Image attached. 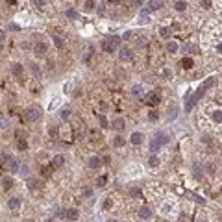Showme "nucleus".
Wrapping results in <instances>:
<instances>
[{"label": "nucleus", "instance_id": "43", "mask_svg": "<svg viewBox=\"0 0 222 222\" xmlns=\"http://www.w3.org/2000/svg\"><path fill=\"white\" fill-rule=\"evenodd\" d=\"M32 72H33V74H39V72H41V71H39V65H32Z\"/></svg>", "mask_w": 222, "mask_h": 222}, {"label": "nucleus", "instance_id": "9", "mask_svg": "<svg viewBox=\"0 0 222 222\" xmlns=\"http://www.w3.org/2000/svg\"><path fill=\"white\" fill-rule=\"evenodd\" d=\"M8 207H9V209H13V211H15V209H19V207H20V198H11L9 202H8Z\"/></svg>", "mask_w": 222, "mask_h": 222}, {"label": "nucleus", "instance_id": "25", "mask_svg": "<svg viewBox=\"0 0 222 222\" xmlns=\"http://www.w3.org/2000/svg\"><path fill=\"white\" fill-rule=\"evenodd\" d=\"M96 119H98V122H100V126H102V128H107V119H106L104 115H98Z\"/></svg>", "mask_w": 222, "mask_h": 222}, {"label": "nucleus", "instance_id": "49", "mask_svg": "<svg viewBox=\"0 0 222 222\" xmlns=\"http://www.w3.org/2000/svg\"><path fill=\"white\" fill-rule=\"evenodd\" d=\"M130 37H131V32H126V33L122 35V39H130Z\"/></svg>", "mask_w": 222, "mask_h": 222}, {"label": "nucleus", "instance_id": "42", "mask_svg": "<svg viewBox=\"0 0 222 222\" xmlns=\"http://www.w3.org/2000/svg\"><path fill=\"white\" fill-rule=\"evenodd\" d=\"M82 194H83L85 198H91V196H93V191H91V189H85V191H83Z\"/></svg>", "mask_w": 222, "mask_h": 222}, {"label": "nucleus", "instance_id": "44", "mask_svg": "<svg viewBox=\"0 0 222 222\" xmlns=\"http://www.w3.org/2000/svg\"><path fill=\"white\" fill-rule=\"evenodd\" d=\"M69 115H71V111H69V109H63V113H61V117H63V119H69Z\"/></svg>", "mask_w": 222, "mask_h": 222}, {"label": "nucleus", "instance_id": "20", "mask_svg": "<svg viewBox=\"0 0 222 222\" xmlns=\"http://www.w3.org/2000/svg\"><path fill=\"white\" fill-rule=\"evenodd\" d=\"M52 41H54V44L57 48H63V39L61 37H57V35H52Z\"/></svg>", "mask_w": 222, "mask_h": 222}, {"label": "nucleus", "instance_id": "3", "mask_svg": "<svg viewBox=\"0 0 222 222\" xmlns=\"http://www.w3.org/2000/svg\"><path fill=\"white\" fill-rule=\"evenodd\" d=\"M6 165H8V168H9V172H13V174H15V172H19V167H20V165H19V161H17L15 158H8V161H6Z\"/></svg>", "mask_w": 222, "mask_h": 222}, {"label": "nucleus", "instance_id": "17", "mask_svg": "<svg viewBox=\"0 0 222 222\" xmlns=\"http://www.w3.org/2000/svg\"><path fill=\"white\" fill-rule=\"evenodd\" d=\"M65 217L69 218V220H76V218H78V211H76V209H69V211L65 213Z\"/></svg>", "mask_w": 222, "mask_h": 222}, {"label": "nucleus", "instance_id": "4", "mask_svg": "<svg viewBox=\"0 0 222 222\" xmlns=\"http://www.w3.org/2000/svg\"><path fill=\"white\" fill-rule=\"evenodd\" d=\"M154 139H155V141H158V143H159L161 146L168 143V135H167V133H165V131H155V135H154Z\"/></svg>", "mask_w": 222, "mask_h": 222}, {"label": "nucleus", "instance_id": "1", "mask_svg": "<svg viewBox=\"0 0 222 222\" xmlns=\"http://www.w3.org/2000/svg\"><path fill=\"white\" fill-rule=\"evenodd\" d=\"M39 117H41V113H39V109H28L26 111V115H24V119L28 120V122H35V120H39Z\"/></svg>", "mask_w": 222, "mask_h": 222}, {"label": "nucleus", "instance_id": "27", "mask_svg": "<svg viewBox=\"0 0 222 222\" xmlns=\"http://www.w3.org/2000/svg\"><path fill=\"white\" fill-rule=\"evenodd\" d=\"M176 9L178 11H185L187 9V4L185 2H176Z\"/></svg>", "mask_w": 222, "mask_h": 222}, {"label": "nucleus", "instance_id": "50", "mask_svg": "<svg viewBox=\"0 0 222 222\" xmlns=\"http://www.w3.org/2000/svg\"><path fill=\"white\" fill-rule=\"evenodd\" d=\"M107 2H111V4H119L120 0H107Z\"/></svg>", "mask_w": 222, "mask_h": 222}, {"label": "nucleus", "instance_id": "14", "mask_svg": "<svg viewBox=\"0 0 222 222\" xmlns=\"http://www.w3.org/2000/svg\"><path fill=\"white\" fill-rule=\"evenodd\" d=\"M161 6H163V2H161V0H150V9H152V11L159 9Z\"/></svg>", "mask_w": 222, "mask_h": 222}, {"label": "nucleus", "instance_id": "26", "mask_svg": "<svg viewBox=\"0 0 222 222\" xmlns=\"http://www.w3.org/2000/svg\"><path fill=\"white\" fill-rule=\"evenodd\" d=\"M9 126V122H8V119L6 117H0V128H2V130H6Z\"/></svg>", "mask_w": 222, "mask_h": 222}, {"label": "nucleus", "instance_id": "36", "mask_svg": "<svg viewBox=\"0 0 222 222\" xmlns=\"http://www.w3.org/2000/svg\"><path fill=\"white\" fill-rule=\"evenodd\" d=\"M19 172H20L22 176H28V167H26V165H22V167H19Z\"/></svg>", "mask_w": 222, "mask_h": 222}, {"label": "nucleus", "instance_id": "21", "mask_svg": "<svg viewBox=\"0 0 222 222\" xmlns=\"http://www.w3.org/2000/svg\"><path fill=\"white\" fill-rule=\"evenodd\" d=\"M213 119H215V122H217V124H220V122H222V113H220V109H215Z\"/></svg>", "mask_w": 222, "mask_h": 222}, {"label": "nucleus", "instance_id": "48", "mask_svg": "<svg viewBox=\"0 0 222 222\" xmlns=\"http://www.w3.org/2000/svg\"><path fill=\"white\" fill-rule=\"evenodd\" d=\"M57 106H59V102H57V100H56V102H54V104H50V107H48V109H50V111H52V109H54V107H57Z\"/></svg>", "mask_w": 222, "mask_h": 222}, {"label": "nucleus", "instance_id": "13", "mask_svg": "<svg viewBox=\"0 0 222 222\" xmlns=\"http://www.w3.org/2000/svg\"><path fill=\"white\" fill-rule=\"evenodd\" d=\"M100 165H102L100 158H91V159H89V167H91V168H100Z\"/></svg>", "mask_w": 222, "mask_h": 222}, {"label": "nucleus", "instance_id": "28", "mask_svg": "<svg viewBox=\"0 0 222 222\" xmlns=\"http://www.w3.org/2000/svg\"><path fill=\"white\" fill-rule=\"evenodd\" d=\"M106 180H107L106 176H100L98 180H96V187H104V185H106Z\"/></svg>", "mask_w": 222, "mask_h": 222}, {"label": "nucleus", "instance_id": "31", "mask_svg": "<svg viewBox=\"0 0 222 222\" xmlns=\"http://www.w3.org/2000/svg\"><path fill=\"white\" fill-rule=\"evenodd\" d=\"M47 2H48V0H33V4L37 8H44V6H47Z\"/></svg>", "mask_w": 222, "mask_h": 222}, {"label": "nucleus", "instance_id": "10", "mask_svg": "<svg viewBox=\"0 0 222 222\" xmlns=\"http://www.w3.org/2000/svg\"><path fill=\"white\" fill-rule=\"evenodd\" d=\"M119 57H120L122 61H130V59H131V50L122 48V50H120V54H119Z\"/></svg>", "mask_w": 222, "mask_h": 222}, {"label": "nucleus", "instance_id": "6", "mask_svg": "<svg viewBox=\"0 0 222 222\" xmlns=\"http://www.w3.org/2000/svg\"><path fill=\"white\" fill-rule=\"evenodd\" d=\"M198 102V98L194 95H187V102H185V111H191L194 107V104Z\"/></svg>", "mask_w": 222, "mask_h": 222}, {"label": "nucleus", "instance_id": "2", "mask_svg": "<svg viewBox=\"0 0 222 222\" xmlns=\"http://www.w3.org/2000/svg\"><path fill=\"white\" fill-rule=\"evenodd\" d=\"M63 165H65V158H63V155H54V158H52V163H50L52 170L54 168H61Z\"/></svg>", "mask_w": 222, "mask_h": 222}, {"label": "nucleus", "instance_id": "34", "mask_svg": "<svg viewBox=\"0 0 222 222\" xmlns=\"http://www.w3.org/2000/svg\"><path fill=\"white\" fill-rule=\"evenodd\" d=\"M158 117H159L158 111H150V113H148V119H150V120H158Z\"/></svg>", "mask_w": 222, "mask_h": 222}, {"label": "nucleus", "instance_id": "18", "mask_svg": "<svg viewBox=\"0 0 222 222\" xmlns=\"http://www.w3.org/2000/svg\"><path fill=\"white\" fill-rule=\"evenodd\" d=\"M167 50H168L170 54H176V52H178V43H174V41L168 43V44H167Z\"/></svg>", "mask_w": 222, "mask_h": 222}, {"label": "nucleus", "instance_id": "24", "mask_svg": "<svg viewBox=\"0 0 222 222\" xmlns=\"http://www.w3.org/2000/svg\"><path fill=\"white\" fill-rule=\"evenodd\" d=\"M159 148H161V144H159L158 141H155V139H154V141H152V144H150V150H152V152H158Z\"/></svg>", "mask_w": 222, "mask_h": 222}, {"label": "nucleus", "instance_id": "5", "mask_svg": "<svg viewBox=\"0 0 222 222\" xmlns=\"http://www.w3.org/2000/svg\"><path fill=\"white\" fill-rule=\"evenodd\" d=\"M130 141H131L133 144H141V143L144 141V135H143L141 131H133V133H131V137H130Z\"/></svg>", "mask_w": 222, "mask_h": 222}, {"label": "nucleus", "instance_id": "37", "mask_svg": "<svg viewBox=\"0 0 222 222\" xmlns=\"http://www.w3.org/2000/svg\"><path fill=\"white\" fill-rule=\"evenodd\" d=\"M159 33H161L163 37H168V35H170V28H161V30H159Z\"/></svg>", "mask_w": 222, "mask_h": 222}, {"label": "nucleus", "instance_id": "30", "mask_svg": "<svg viewBox=\"0 0 222 222\" xmlns=\"http://www.w3.org/2000/svg\"><path fill=\"white\" fill-rule=\"evenodd\" d=\"M50 170H52V167H43V168H41V174L47 178V176H50Z\"/></svg>", "mask_w": 222, "mask_h": 222}, {"label": "nucleus", "instance_id": "47", "mask_svg": "<svg viewBox=\"0 0 222 222\" xmlns=\"http://www.w3.org/2000/svg\"><path fill=\"white\" fill-rule=\"evenodd\" d=\"M137 43H139V44H144V43H146V39H144V35H141V39H137Z\"/></svg>", "mask_w": 222, "mask_h": 222}, {"label": "nucleus", "instance_id": "39", "mask_svg": "<svg viewBox=\"0 0 222 222\" xmlns=\"http://www.w3.org/2000/svg\"><path fill=\"white\" fill-rule=\"evenodd\" d=\"M202 6H204L206 9H209V8L213 6V2H211V0H202Z\"/></svg>", "mask_w": 222, "mask_h": 222}, {"label": "nucleus", "instance_id": "8", "mask_svg": "<svg viewBox=\"0 0 222 222\" xmlns=\"http://www.w3.org/2000/svg\"><path fill=\"white\" fill-rule=\"evenodd\" d=\"M143 93H144V89H143L141 85H133V87H131V95H133V96L141 98V96H143Z\"/></svg>", "mask_w": 222, "mask_h": 222}, {"label": "nucleus", "instance_id": "40", "mask_svg": "<svg viewBox=\"0 0 222 222\" xmlns=\"http://www.w3.org/2000/svg\"><path fill=\"white\" fill-rule=\"evenodd\" d=\"M95 8V0H87V4H85V9H93Z\"/></svg>", "mask_w": 222, "mask_h": 222}, {"label": "nucleus", "instance_id": "38", "mask_svg": "<svg viewBox=\"0 0 222 222\" xmlns=\"http://www.w3.org/2000/svg\"><path fill=\"white\" fill-rule=\"evenodd\" d=\"M207 172H209V174H215V172H217V165L209 163V165H207Z\"/></svg>", "mask_w": 222, "mask_h": 222}, {"label": "nucleus", "instance_id": "12", "mask_svg": "<svg viewBox=\"0 0 222 222\" xmlns=\"http://www.w3.org/2000/svg\"><path fill=\"white\" fill-rule=\"evenodd\" d=\"M113 126H115L117 130H124V128H126V120L119 117V119H115V120H113Z\"/></svg>", "mask_w": 222, "mask_h": 222}, {"label": "nucleus", "instance_id": "15", "mask_svg": "<svg viewBox=\"0 0 222 222\" xmlns=\"http://www.w3.org/2000/svg\"><path fill=\"white\" fill-rule=\"evenodd\" d=\"M11 71H13V74H15L17 78H20V76H22V65H19V63H15Z\"/></svg>", "mask_w": 222, "mask_h": 222}, {"label": "nucleus", "instance_id": "33", "mask_svg": "<svg viewBox=\"0 0 222 222\" xmlns=\"http://www.w3.org/2000/svg\"><path fill=\"white\" fill-rule=\"evenodd\" d=\"M37 185H39V183H37L35 180H28V187H30V191H35Z\"/></svg>", "mask_w": 222, "mask_h": 222}, {"label": "nucleus", "instance_id": "22", "mask_svg": "<svg viewBox=\"0 0 222 222\" xmlns=\"http://www.w3.org/2000/svg\"><path fill=\"white\" fill-rule=\"evenodd\" d=\"M113 144H115L117 148H120V146H124V144H126V139H124V137H117V139L113 141Z\"/></svg>", "mask_w": 222, "mask_h": 222}, {"label": "nucleus", "instance_id": "35", "mask_svg": "<svg viewBox=\"0 0 222 222\" xmlns=\"http://www.w3.org/2000/svg\"><path fill=\"white\" fill-rule=\"evenodd\" d=\"M150 165H152V167H158V165H159V159L155 158V155H152V158H150Z\"/></svg>", "mask_w": 222, "mask_h": 222}, {"label": "nucleus", "instance_id": "7", "mask_svg": "<svg viewBox=\"0 0 222 222\" xmlns=\"http://www.w3.org/2000/svg\"><path fill=\"white\" fill-rule=\"evenodd\" d=\"M47 43H35V47H33V52L37 54V56H43L44 52H47Z\"/></svg>", "mask_w": 222, "mask_h": 222}, {"label": "nucleus", "instance_id": "23", "mask_svg": "<svg viewBox=\"0 0 222 222\" xmlns=\"http://www.w3.org/2000/svg\"><path fill=\"white\" fill-rule=\"evenodd\" d=\"M182 65H183V69H191V67H193V59H191V57H185V59L182 61Z\"/></svg>", "mask_w": 222, "mask_h": 222}, {"label": "nucleus", "instance_id": "32", "mask_svg": "<svg viewBox=\"0 0 222 222\" xmlns=\"http://www.w3.org/2000/svg\"><path fill=\"white\" fill-rule=\"evenodd\" d=\"M148 102H150V104H158V102H159V96H158V95H155V93H154V95H150V98H148Z\"/></svg>", "mask_w": 222, "mask_h": 222}, {"label": "nucleus", "instance_id": "46", "mask_svg": "<svg viewBox=\"0 0 222 222\" xmlns=\"http://www.w3.org/2000/svg\"><path fill=\"white\" fill-rule=\"evenodd\" d=\"M4 39H6V33H4L2 30H0V43H4Z\"/></svg>", "mask_w": 222, "mask_h": 222}, {"label": "nucleus", "instance_id": "11", "mask_svg": "<svg viewBox=\"0 0 222 222\" xmlns=\"http://www.w3.org/2000/svg\"><path fill=\"white\" fill-rule=\"evenodd\" d=\"M115 48H117V47H115V44H111L109 41H104V43H102V50H104V52H109V54H111V52H115Z\"/></svg>", "mask_w": 222, "mask_h": 222}, {"label": "nucleus", "instance_id": "45", "mask_svg": "<svg viewBox=\"0 0 222 222\" xmlns=\"http://www.w3.org/2000/svg\"><path fill=\"white\" fill-rule=\"evenodd\" d=\"M26 146H28V144H26V141H20V143H19V148H20V150H24Z\"/></svg>", "mask_w": 222, "mask_h": 222}, {"label": "nucleus", "instance_id": "19", "mask_svg": "<svg viewBox=\"0 0 222 222\" xmlns=\"http://www.w3.org/2000/svg\"><path fill=\"white\" fill-rule=\"evenodd\" d=\"M139 217L141 218H150V209L148 207H141L139 209Z\"/></svg>", "mask_w": 222, "mask_h": 222}, {"label": "nucleus", "instance_id": "16", "mask_svg": "<svg viewBox=\"0 0 222 222\" xmlns=\"http://www.w3.org/2000/svg\"><path fill=\"white\" fill-rule=\"evenodd\" d=\"M2 187L8 191V189H11L13 187V178H4V180H2Z\"/></svg>", "mask_w": 222, "mask_h": 222}, {"label": "nucleus", "instance_id": "29", "mask_svg": "<svg viewBox=\"0 0 222 222\" xmlns=\"http://www.w3.org/2000/svg\"><path fill=\"white\" fill-rule=\"evenodd\" d=\"M104 209H109V207H113V200L111 198H106V202H104V206H102Z\"/></svg>", "mask_w": 222, "mask_h": 222}, {"label": "nucleus", "instance_id": "51", "mask_svg": "<svg viewBox=\"0 0 222 222\" xmlns=\"http://www.w3.org/2000/svg\"><path fill=\"white\" fill-rule=\"evenodd\" d=\"M6 2H9V4H15V2H17V0H6Z\"/></svg>", "mask_w": 222, "mask_h": 222}, {"label": "nucleus", "instance_id": "41", "mask_svg": "<svg viewBox=\"0 0 222 222\" xmlns=\"http://www.w3.org/2000/svg\"><path fill=\"white\" fill-rule=\"evenodd\" d=\"M67 17H71V19H78V13H76V11H72V9H69V11H67Z\"/></svg>", "mask_w": 222, "mask_h": 222}]
</instances>
